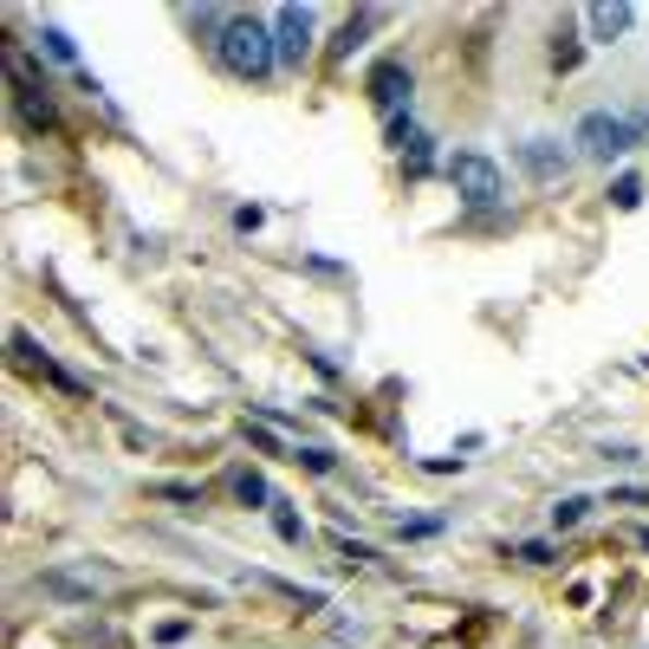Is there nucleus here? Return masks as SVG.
Instances as JSON below:
<instances>
[{
  "label": "nucleus",
  "mask_w": 649,
  "mask_h": 649,
  "mask_svg": "<svg viewBox=\"0 0 649 649\" xmlns=\"http://www.w3.org/2000/svg\"><path fill=\"white\" fill-rule=\"evenodd\" d=\"M215 59H221L235 79H248V85H266V79L279 72V46H273V26H266L260 13H235V20H228V33L215 39Z\"/></svg>",
  "instance_id": "f257e3e1"
},
{
  "label": "nucleus",
  "mask_w": 649,
  "mask_h": 649,
  "mask_svg": "<svg viewBox=\"0 0 649 649\" xmlns=\"http://www.w3.org/2000/svg\"><path fill=\"white\" fill-rule=\"evenodd\" d=\"M448 189H455L468 208H494V202H507V176H501V163L481 156V149H455V156H448Z\"/></svg>",
  "instance_id": "f03ea898"
},
{
  "label": "nucleus",
  "mask_w": 649,
  "mask_h": 649,
  "mask_svg": "<svg viewBox=\"0 0 649 649\" xmlns=\"http://www.w3.org/2000/svg\"><path fill=\"white\" fill-rule=\"evenodd\" d=\"M637 136H644V130L630 124V118H617V111H585V118H578V149H585V156H598V163L624 156Z\"/></svg>",
  "instance_id": "7ed1b4c3"
},
{
  "label": "nucleus",
  "mask_w": 649,
  "mask_h": 649,
  "mask_svg": "<svg viewBox=\"0 0 649 649\" xmlns=\"http://www.w3.org/2000/svg\"><path fill=\"white\" fill-rule=\"evenodd\" d=\"M312 39H319V13L312 7H279L273 13V46H279V65H305L312 59Z\"/></svg>",
  "instance_id": "20e7f679"
},
{
  "label": "nucleus",
  "mask_w": 649,
  "mask_h": 649,
  "mask_svg": "<svg viewBox=\"0 0 649 649\" xmlns=\"http://www.w3.org/2000/svg\"><path fill=\"white\" fill-rule=\"evenodd\" d=\"M409 85H416V72L402 65V52H384V59L364 72L371 105H377V111H389V118H396V111H409Z\"/></svg>",
  "instance_id": "39448f33"
},
{
  "label": "nucleus",
  "mask_w": 649,
  "mask_h": 649,
  "mask_svg": "<svg viewBox=\"0 0 649 649\" xmlns=\"http://www.w3.org/2000/svg\"><path fill=\"white\" fill-rule=\"evenodd\" d=\"M514 156L532 182H565V176H572V149H565L558 136H526Z\"/></svg>",
  "instance_id": "423d86ee"
},
{
  "label": "nucleus",
  "mask_w": 649,
  "mask_h": 649,
  "mask_svg": "<svg viewBox=\"0 0 649 649\" xmlns=\"http://www.w3.org/2000/svg\"><path fill=\"white\" fill-rule=\"evenodd\" d=\"M384 20H389L384 7H358V13H345V26L332 33V59H351V52L371 39V26H384Z\"/></svg>",
  "instance_id": "0eeeda50"
},
{
  "label": "nucleus",
  "mask_w": 649,
  "mask_h": 649,
  "mask_svg": "<svg viewBox=\"0 0 649 649\" xmlns=\"http://www.w3.org/2000/svg\"><path fill=\"white\" fill-rule=\"evenodd\" d=\"M585 26H591L598 46H611V39H624V33L637 26V7H624V0H617V7H585Z\"/></svg>",
  "instance_id": "6e6552de"
},
{
  "label": "nucleus",
  "mask_w": 649,
  "mask_h": 649,
  "mask_svg": "<svg viewBox=\"0 0 649 649\" xmlns=\"http://www.w3.org/2000/svg\"><path fill=\"white\" fill-rule=\"evenodd\" d=\"M13 351H20V364H26V371H39L46 384H59V389H72V396H79V377H65V371H59V364H52V358L26 338V332H13Z\"/></svg>",
  "instance_id": "1a4fd4ad"
},
{
  "label": "nucleus",
  "mask_w": 649,
  "mask_h": 649,
  "mask_svg": "<svg viewBox=\"0 0 649 649\" xmlns=\"http://www.w3.org/2000/svg\"><path fill=\"white\" fill-rule=\"evenodd\" d=\"M235 501H241V507H254V514H273V488H266V474L241 468V474H235Z\"/></svg>",
  "instance_id": "9d476101"
},
{
  "label": "nucleus",
  "mask_w": 649,
  "mask_h": 649,
  "mask_svg": "<svg viewBox=\"0 0 649 649\" xmlns=\"http://www.w3.org/2000/svg\"><path fill=\"white\" fill-rule=\"evenodd\" d=\"M396 156H402V169H409V176H429V169H435V136H422V130H416Z\"/></svg>",
  "instance_id": "9b49d317"
},
{
  "label": "nucleus",
  "mask_w": 649,
  "mask_h": 649,
  "mask_svg": "<svg viewBox=\"0 0 649 649\" xmlns=\"http://www.w3.org/2000/svg\"><path fill=\"white\" fill-rule=\"evenodd\" d=\"M39 46H46V59L79 65V46H72V33H65V26H39Z\"/></svg>",
  "instance_id": "f8f14e48"
},
{
  "label": "nucleus",
  "mask_w": 649,
  "mask_h": 649,
  "mask_svg": "<svg viewBox=\"0 0 649 649\" xmlns=\"http://www.w3.org/2000/svg\"><path fill=\"white\" fill-rule=\"evenodd\" d=\"M611 208H624V215H630V208H644V176H630V169H624V176L611 182Z\"/></svg>",
  "instance_id": "ddd939ff"
},
{
  "label": "nucleus",
  "mask_w": 649,
  "mask_h": 649,
  "mask_svg": "<svg viewBox=\"0 0 649 649\" xmlns=\"http://www.w3.org/2000/svg\"><path fill=\"white\" fill-rule=\"evenodd\" d=\"M585 514H591V501H585V494H565V501L552 507V532H572Z\"/></svg>",
  "instance_id": "4468645a"
},
{
  "label": "nucleus",
  "mask_w": 649,
  "mask_h": 649,
  "mask_svg": "<svg viewBox=\"0 0 649 649\" xmlns=\"http://www.w3.org/2000/svg\"><path fill=\"white\" fill-rule=\"evenodd\" d=\"M578 52H585V46H578V33H572V26H558V33H552V65H558V72H572V65H578Z\"/></svg>",
  "instance_id": "2eb2a0df"
},
{
  "label": "nucleus",
  "mask_w": 649,
  "mask_h": 649,
  "mask_svg": "<svg viewBox=\"0 0 649 649\" xmlns=\"http://www.w3.org/2000/svg\"><path fill=\"white\" fill-rule=\"evenodd\" d=\"M273 532H279V539H286V545H299V539H305V519L292 514V507H286V501H273Z\"/></svg>",
  "instance_id": "dca6fc26"
},
{
  "label": "nucleus",
  "mask_w": 649,
  "mask_h": 649,
  "mask_svg": "<svg viewBox=\"0 0 649 649\" xmlns=\"http://www.w3.org/2000/svg\"><path fill=\"white\" fill-rule=\"evenodd\" d=\"M292 461H305V468H312V474H332V468H338V461H332V448H299V455H292Z\"/></svg>",
  "instance_id": "f3484780"
},
{
  "label": "nucleus",
  "mask_w": 649,
  "mask_h": 649,
  "mask_svg": "<svg viewBox=\"0 0 649 649\" xmlns=\"http://www.w3.org/2000/svg\"><path fill=\"white\" fill-rule=\"evenodd\" d=\"M519 558H526V565H552V558H558V552H552V545H545V539H526V545H519Z\"/></svg>",
  "instance_id": "a211bd4d"
},
{
  "label": "nucleus",
  "mask_w": 649,
  "mask_h": 649,
  "mask_svg": "<svg viewBox=\"0 0 649 649\" xmlns=\"http://www.w3.org/2000/svg\"><path fill=\"white\" fill-rule=\"evenodd\" d=\"M46 591H59V598H92V585H72V578H59V572L46 578Z\"/></svg>",
  "instance_id": "6ab92c4d"
},
{
  "label": "nucleus",
  "mask_w": 649,
  "mask_h": 649,
  "mask_svg": "<svg viewBox=\"0 0 649 649\" xmlns=\"http://www.w3.org/2000/svg\"><path fill=\"white\" fill-rule=\"evenodd\" d=\"M644 501H649L644 488H617V494H611V507H644Z\"/></svg>",
  "instance_id": "aec40b11"
},
{
  "label": "nucleus",
  "mask_w": 649,
  "mask_h": 649,
  "mask_svg": "<svg viewBox=\"0 0 649 649\" xmlns=\"http://www.w3.org/2000/svg\"><path fill=\"white\" fill-rule=\"evenodd\" d=\"M260 221H266V215H260V208H235V228H241V235H254Z\"/></svg>",
  "instance_id": "412c9836"
},
{
  "label": "nucleus",
  "mask_w": 649,
  "mask_h": 649,
  "mask_svg": "<svg viewBox=\"0 0 649 649\" xmlns=\"http://www.w3.org/2000/svg\"><path fill=\"white\" fill-rule=\"evenodd\" d=\"M637 545H644V552H649V526H644V532H637Z\"/></svg>",
  "instance_id": "4be33fe9"
}]
</instances>
